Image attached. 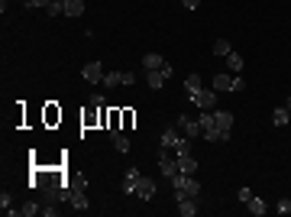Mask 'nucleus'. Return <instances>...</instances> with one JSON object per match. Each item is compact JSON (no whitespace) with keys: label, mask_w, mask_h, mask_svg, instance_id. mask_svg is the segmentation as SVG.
Instances as JSON below:
<instances>
[{"label":"nucleus","mask_w":291,"mask_h":217,"mask_svg":"<svg viewBox=\"0 0 291 217\" xmlns=\"http://www.w3.org/2000/svg\"><path fill=\"white\" fill-rule=\"evenodd\" d=\"M10 204H13V194H10V191H0V208H3V214H10V211H13Z\"/></svg>","instance_id":"obj_25"},{"label":"nucleus","mask_w":291,"mask_h":217,"mask_svg":"<svg viewBox=\"0 0 291 217\" xmlns=\"http://www.w3.org/2000/svg\"><path fill=\"white\" fill-rule=\"evenodd\" d=\"M175 155H191V136H181L175 143Z\"/></svg>","instance_id":"obj_23"},{"label":"nucleus","mask_w":291,"mask_h":217,"mask_svg":"<svg viewBox=\"0 0 291 217\" xmlns=\"http://www.w3.org/2000/svg\"><path fill=\"white\" fill-rule=\"evenodd\" d=\"M162 65H165V59H162L159 52H146V55H143V68H146V71L162 68Z\"/></svg>","instance_id":"obj_12"},{"label":"nucleus","mask_w":291,"mask_h":217,"mask_svg":"<svg viewBox=\"0 0 291 217\" xmlns=\"http://www.w3.org/2000/svg\"><path fill=\"white\" fill-rule=\"evenodd\" d=\"M136 194L143 198V201H152V198H155V182L146 179V175H139V179H136Z\"/></svg>","instance_id":"obj_4"},{"label":"nucleus","mask_w":291,"mask_h":217,"mask_svg":"<svg viewBox=\"0 0 291 217\" xmlns=\"http://www.w3.org/2000/svg\"><path fill=\"white\" fill-rule=\"evenodd\" d=\"M42 214H46V217H55V214H58V208H55V201H46V204H42Z\"/></svg>","instance_id":"obj_28"},{"label":"nucleus","mask_w":291,"mask_h":217,"mask_svg":"<svg viewBox=\"0 0 291 217\" xmlns=\"http://www.w3.org/2000/svg\"><path fill=\"white\" fill-rule=\"evenodd\" d=\"M123 85H126V88L136 85V75H133V71H123Z\"/></svg>","instance_id":"obj_31"},{"label":"nucleus","mask_w":291,"mask_h":217,"mask_svg":"<svg viewBox=\"0 0 291 217\" xmlns=\"http://www.w3.org/2000/svg\"><path fill=\"white\" fill-rule=\"evenodd\" d=\"M275 211H278V214H288V211H291V201H288V198H282V201L275 204Z\"/></svg>","instance_id":"obj_30"},{"label":"nucleus","mask_w":291,"mask_h":217,"mask_svg":"<svg viewBox=\"0 0 291 217\" xmlns=\"http://www.w3.org/2000/svg\"><path fill=\"white\" fill-rule=\"evenodd\" d=\"M230 52H233V49H230V42H227V39H217V42H214V55H220V59H227Z\"/></svg>","instance_id":"obj_24"},{"label":"nucleus","mask_w":291,"mask_h":217,"mask_svg":"<svg viewBox=\"0 0 291 217\" xmlns=\"http://www.w3.org/2000/svg\"><path fill=\"white\" fill-rule=\"evenodd\" d=\"M10 214H23V217H36V214H42V204L39 201H26L23 208H13Z\"/></svg>","instance_id":"obj_10"},{"label":"nucleus","mask_w":291,"mask_h":217,"mask_svg":"<svg viewBox=\"0 0 291 217\" xmlns=\"http://www.w3.org/2000/svg\"><path fill=\"white\" fill-rule=\"evenodd\" d=\"M71 188V185H68ZM68 204H71V211H87L91 208V201H87V194L85 191H75V188H71V198H68Z\"/></svg>","instance_id":"obj_7"},{"label":"nucleus","mask_w":291,"mask_h":217,"mask_svg":"<svg viewBox=\"0 0 291 217\" xmlns=\"http://www.w3.org/2000/svg\"><path fill=\"white\" fill-rule=\"evenodd\" d=\"M126 179H133V182L139 179V169H136V165H130V169H126Z\"/></svg>","instance_id":"obj_34"},{"label":"nucleus","mask_w":291,"mask_h":217,"mask_svg":"<svg viewBox=\"0 0 291 217\" xmlns=\"http://www.w3.org/2000/svg\"><path fill=\"white\" fill-rule=\"evenodd\" d=\"M110 140H114V149H116V153H130V140H126L120 130H110Z\"/></svg>","instance_id":"obj_13"},{"label":"nucleus","mask_w":291,"mask_h":217,"mask_svg":"<svg viewBox=\"0 0 291 217\" xmlns=\"http://www.w3.org/2000/svg\"><path fill=\"white\" fill-rule=\"evenodd\" d=\"M243 55H239V52H230V55H227V68H230V75H233V71H236V75H239V71H243Z\"/></svg>","instance_id":"obj_17"},{"label":"nucleus","mask_w":291,"mask_h":217,"mask_svg":"<svg viewBox=\"0 0 291 217\" xmlns=\"http://www.w3.org/2000/svg\"><path fill=\"white\" fill-rule=\"evenodd\" d=\"M81 78H85V81H91V85L104 81V65H100V62H87L85 68H81Z\"/></svg>","instance_id":"obj_5"},{"label":"nucleus","mask_w":291,"mask_h":217,"mask_svg":"<svg viewBox=\"0 0 291 217\" xmlns=\"http://www.w3.org/2000/svg\"><path fill=\"white\" fill-rule=\"evenodd\" d=\"M288 120H291V110L288 107H278L275 114H272V124H275V126H288Z\"/></svg>","instance_id":"obj_19"},{"label":"nucleus","mask_w":291,"mask_h":217,"mask_svg":"<svg viewBox=\"0 0 291 217\" xmlns=\"http://www.w3.org/2000/svg\"><path fill=\"white\" fill-rule=\"evenodd\" d=\"M178 130H184V136H191V140L204 136V126H201V120H191L188 114H181V117H178Z\"/></svg>","instance_id":"obj_3"},{"label":"nucleus","mask_w":291,"mask_h":217,"mask_svg":"<svg viewBox=\"0 0 291 217\" xmlns=\"http://www.w3.org/2000/svg\"><path fill=\"white\" fill-rule=\"evenodd\" d=\"M146 85L159 91V88L165 85V71H162V68H152V71H146Z\"/></svg>","instance_id":"obj_11"},{"label":"nucleus","mask_w":291,"mask_h":217,"mask_svg":"<svg viewBox=\"0 0 291 217\" xmlns=\"http://www.w3.org/2000/svg\"><path fill=\"white\" fill-rule=\"evenodd\" d=\"M159 169H162V175H165V179H175V175H178V155H172V149H162Z\"/></svg>","instance_id":"obj_2"},{"label":"nucleus","mask_w":291,"mask_h":217,"mask_svg":"<svg viewBox=\"0 0 291 217\" xmlns=\"http://www.w3.org/2000/svg\"><path fill=\"white\" fill-rule=\"evenodd\" d=\"M181 3H184L188 10H198V7H201V0H181Z\"/></svg>","instance_id":"obj_35"},{"label":"nucleus","mask_w":291,"mask_h":217,"mask_svg":"<svg viewBox=\"0 0 291 217\" xmlns=\"http://www.w3.org/2000/svg\"><path fill=\"white\" fill-rule=\"evenodd\" d=\"M178 172L194 175V172H198V159H194V155H178Z\"/></svg>","instance_id":"obj_9"},{"label":"nucleus","mask_w":291,"mask_h":217,"mask_svg":"<svg viewBox=\"0 0 291 217\" xmlns=\"http://www.w3.org/2000/svg\"><path fill=\"white\" fill-rule=\"evenodd\" d=\"M285 107H288V110H291V97H288V101H285Z\"/></svg>","instance_id":"obj_36"},{"label":"nucleus","mask_w":291,"mask_h":217,"mask_svg":"<svg viewBox=\"0 0 291 217\" xmlns=\"http://www.w3.org/2000/svg\"><path fill=\"white\" fill-rule=\"evenodd\" d=\"M217 94H220V91H214V88H210V91H207V88H201V91L188 94V101H194L201 110H217Z\"/></svg>","instance_id":"obj_1"},{"label":"nucleus","mask_w":291,"mask_h":217,"mask_svg":"<svg viewBox=\"0 0 291 217\" xmlns=\"http://www.w3.org/2000/svg\"><path fill=\"white\" fill-rule=\"evenodd\" d=\"M85 13V0H68L65 3V16H81Z\"/></svg>","instance_id":"obj_20"},{"label":"nucleus","mask_w":291,"mask_h":217,"mask_svg":"<svg viewBox=\"0 0 291 217\" xmlns=\"http://www.w3.org/2000/svg\"><path fill=\"white\" fill-rule=\"evenodd\" d=\"M178 140H181L178 130H162V149H172V153H175V143Z\"/></svg>","instance_id":"obj_16"},{"label":"nucleus","mask_w":291,"mask_h":217,"mask_svg":"<svg viewBox=\"0 0 291 217\" xmlns=\"http://www.w3.org/2000/svg\"><path fill=\"white\" fill-rule=\"evenodd\" d=\"M49 3H52V0H26V7H29V10H32V7H39V10H46Z\"/></svg>","instance_id":"obj_29"},{"label":"nucleus","mask_w":291,"mask_h":217,"mask_svg":"<svg viewBox=\"0 0 291 217\" xmlns=\"http://www.w3.org/2000/svg\"><path fill=\"white\" fill-rule=\"evenodd\" d=\"M214 124H217V130H220V133H227V136H230L233 114H230V110H214Z\"/></svg>","instance_id":"obj_6"},{"label":"nucleus","mask_w":291,"mask_h":217,"mask_svg":"<svg viewBox=\"0 0 291 217\" xmlns=\"http://www.w3.org/2000/svg\"><path fill=\"white\" fill-rule=\"evenodd\" d=\"M184 191L191 198H201V182H194V175H184Z\"/></svg>","instance_id":"obj_21"},{"label":"nucleus","mask_w":291,"mask_h":217,"mask_svg":"<svg viewBox=\"0 0 291 217\" xmlns=\"http://www.w3.org/2000/svg\"><path fill=\"white\" fill-rule=\"evenodd\" d=\"M236 198H239V204H246V201H249V198H253V188H249V185H239Z\"/></svg>","instance_id":"obj_27"},{"label":"nucleus","mask_w":291,"mask_h":217,"mask_svg":"<svg viewBox=\"0 0 291 217\" xmlns=\"http://www.w3.org/2000/svg\"><path fill=\"white\" fill-rule=\"evenodd\" d=\"M201 88H204L201 75H188L184 78V94H194V91H201Z\"/></svg>","instance_id":"obj_18"},{"label":"nucleus","mask_w":291,"mask_h":217,"mask_svg":"<svg viewBox=\"0 0 291 217\" xmlns=\"http://www.w3.org/2000/svg\"><path fill=\"white\" fill-rule=\"evenodd\" d=\"M116 85H123V71H107V75H104V88H116Z\"/></svg>","instance_id":"obj_22"},{"label":"nucleus","mask_w":291,"mask_h":217,"mask_svg":"<svg viewBox=\"0 0 291 217\" xmlns=\"http://www.w3.org/2000/svg\"><path fill=\"white\" fill-rule=\"evenodd\" d=\"M46 13L49 16H65V3H55V0H52V3L46 7Z\"/></svg>","instance_id":"obj_26"},{"label":"nucleus","mask_w":291,"mask_h":217,"mask_svg":"<svg viewBox=\"0 0 291 217\" xmlns=\"http://www.w3.org/2000/svg\"><path fill=\"white\" fill-rule=\"evenodd\" d=\"M71 188H75V191H85L87 182H85V179H75V182H71Z\"/></svg>","instance_id":"obj_32"},{"label":"nucleus","mask_w":291,"mask_h":217,"mask_svg":"<svg viewBox=\"0 0 291 217\" xmlns=\"http://www.w3.org/2000/svg\"><path fill=\"white\" fill-rule=\"evenodd\" d=\"M178 214L181 217H194L198 214V198H184V201L178 204Z\"/></svg>","instance_id":"obj_14"},{"label":"nucleus","mask_w":291,"mask_h":217,"mask_svg":"<svg viewBox=\"0 0 291 217\" xmlns=\"http://www.w3.org/2000/svg\"><path fill=\"white\" fill-rule=\"evenodd\" d=\"M55 3H68V0H55Z\"/></svg>","instance_id":"obj_37"},{"label":"nucleus","mask_w":291,"mask_h":217,"mask_svg":"<svg viewBox=\"0 0 291 217\" xmlns=\"http://www.w3.org/2000/svg\"><path fill=\"white\" fill-rule=\"evenodd\" d=\"M214 91H233V75L230 71H217L214 75Z\"/></svg>","instance_id":"obj_8"},{"label":"nucleus","mask_w":291,"mask_h":217,"mask_svg":"<svg viewBox=\"0 0 291 217\" xmlns=\"http://www.w3.org/2000/svg\"><path fill=\"white\" fill-rule=\"evenodd\" d=\"M246 211H249V214H253V217H262V214H265V201H262V198H256V194H253V198L246 201Z\"/></svg>","instance_id":"obj_15"},{"label":"nucleus","mask_w":291,"mask_h":217,"mask_svg":"<svg viewBox=\"0 0 291 217\" xmlns=\"http://www.w3.org/2000/svg\"><path fill=\"white\" fill-rule=\"evenodd\" d=\"M243 88H246V81H243V78H233V91L239 94V91H243Z\"/></svg>","instance_id":"obj_33"}]
</instances>
